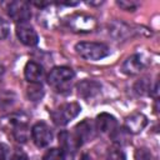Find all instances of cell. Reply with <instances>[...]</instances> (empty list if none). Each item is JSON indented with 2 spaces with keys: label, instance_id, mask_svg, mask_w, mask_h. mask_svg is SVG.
<instances>
[{
  "label": "cell",
  "instance_id": "8",
  "mask_svg": "<svg viewBox=\"0 0 160 160\" xmlns=\"http://www.w3.org/2000/svg\"><path fill=\"white\" fill-rule=\"evenodd\" d=\"M148 125V118L141 112H134L125 119L124 129L129 134H139Z\"/></svg>",
  "mask_w": 160,
  "mask_h": 160
},
{
  "label": "cell",
  "instance_id": "4",
  "mask_svg": "<svg viewBox=\"0 0 160 160\" xmlns=\"http://www.w3.org/2000/svg\"><path fill=\"white\" fill-rule=\"evenodd\" d=\"M81 111V106L78 102H65L51 111L50 116L55 125L64 126L69 124L72 119H75Z\"/></svg>",
  "mask_w": 160,
  "mask_h": 160
},
{
  "label": "cell",
  "instance_id": "26",
  "mask_svg": "<svg viewBox=\"0 0 160 160\" xmlns=\"http://www.w3.org/2000/svg\"><path fill=\"white\" fill-rule=\"evenodd\" d=\"M2 72H4V66H2L1 64H0V75H1Z\"/></svg>",
  "mask_w": 160,
  "mask_h": 160
},
{
  "label": "cell",
  "instance_id": "19",
  "mask_svg": "<svg viewBox=\"0 0 160 160\" xmlns=\"http://www.w3.org/2000/svg\"><path fill=\"white\" fill-rule=\"evenodd\" d=\"M135 90H136L138 94H141V95H142V94H150L151 86H150V84L148 82L146 79H142V80H140V81L136 82Z\"/></svg>",
  "mask_w": 160,
  "mask_h": 160
},
{
  "label": "cell",
  "instance_id": "13",
  "mask_svg": "<svg viewBox=\"0 0 160 160\" xmlns=\"http://www.w3.org/2000/svg\"><path fill=\"white\" fill-rule=\"evenodd\" d=\"M145 61L142 60V58L138 54L129 56L121 65V70L124 74L126 75H136L140 74L144 69H145Z\"/></svg>",
  "mask_w": 160,
  "mask_h": 160
},
{
  "label": "cell",
  "instance_id": "5",
  "mask_svg": "<svg viewBox=\"0 0 160 160\" xmlns=\"http://www.w3.org/2000/svg\"><path fill=\"white\" fill-rule=\"evenodd\" d=\"M30 134H31V139L34 144L38 148H45L52 140V131L50 126L44 121H39L34 124L30 130Z\"/></svg>",
  "mask_w": 160,
  "mask_h": 160
},
{
  "label": "cell",
  "instance_id": "25",
  "mask_svg": "<svg viewBox=\"0 0 160 160\" xmlns=\"http://www.w3.org/2000/svg\"><path fill=\"white\" fill-rule=\"evenodd\" d=\"M80 160H91V159H90V156H89V155L84 154V155H82V156L80 158Z\"/></svg>",
  "mask_w": 160,
  "mask_h": 160
},
{
  "label": "cell",
  "instance_id": "18",
  "mask_svg": "<svg viewBox=\"0 0 160 160\" xmlns=\"http://www.w3.org/2000/svg\"><path fill=\"white\" fill-rule=\"evenodd\" d=\"M135 160H155L151 151L146 148H140L135 152Z\"/></svg>",
  "mask_w": 160,
  "mask_h": 160
},
{
  "label": "cell",
  "instance_id": "2",
  "mask_svg": "<svg viewBox=\"0 0 160 160\" xmlns=\"http://www.w3.org/2000/svg\"><path fill=\"white\" fill-rule=\"evenodd\" d=\"M75 78V72L69 66H55L50 70L48 75V82L56 91H64L69 89L72 79Z\"/></svg>",
  "mask_w": 160,
  "mask_h": 160
},
{
  "label": "cell",
  "instance_id": "16",
  "mask_svg": "<svg viewBox=\"0 0 160 160\" xmlns=\"http://www.w3.org/2000/svg\"><path fill=\"white\" fill-rule=\"evenodd\" d=\"M65 159H66V154L60 148L49 149L42 156V160H65Z\"/></svg>",
  "mask_w": 160,
  "mask_h": 160
},
{
  "label": "cell",
  "instance_id": "3",
  "mask_svg": "<svg viewBox=\"0 0 160 160\" xmlns=\"http://www.w3.org/2000/svg\"><path fill=\"white\" fill-rule=\"evenodd\" d=\"M66 26L72 32L86 34V32H92L98 29V21L91 15L84 12H76L66 19Z\"/></svg>",
  "mask_w": 160,
  "mask_h": 160
},
{
  "label": "cell",
  "instance_id": "15",
  "mask_svg": "<svg viewBox=\"0 0 160 160\" xmlns=\"http://www.w3.org/2000/svg\"><path fill=\"white\" fill-rule=\"evenodd\" d=\"M26 95L31 101H38L44 96V89L41 84H30L26 89Z\"/></svg>",
  "mask_w": 160,
  "mask_h": 160
},
{
  "label": "cell",
  "instance_id": "17",
  "mask_svg": "<svg viewBox=\"0 0 160 160\" xmlns=\"http://www.w3.org/2000/svg\"><path fill=\"white\" fill-rule=\"evenodd\" d=\"M106 160H126V158L120 148H111L106 154Z\"/></svg>",
  "mask_w": 160,
  "mask_h": 160
},
{
  "label": "cell",
  "instance_id": "11",
  "mask_svg": "<svg viewBox=\"0 0 160 160\" xmlns=\"http://www.w3.org/2000/svg\"><path fill=\"white\" fill-rule=\"evenodd\" d=\"M45 71L44 68L35 61H28L24 68V76L30 84H41Z\"/></svg>",
  "mask_w": 160,
  "mask_h": 160
},
{
  "label": "cell",
  "instance_id": "23",
  "mask_svg": "<svg viewBox=\"0 0 160 160\" xmlns=\"http://www.w3.org/2000/svg\"><path fill=\"white\" fill-rule=\"evenodd\" d=\"M10 160H29V156L21 149H15L10 156Z\"/></svg>",
  "mask_w": 160,
  "mask_h": 160
},
{
  "label": "cell",
  "instance_id": "14",
  "mask_svg": "<svg viewBox=\"0 0 160 160\" xmlns=\"http://www.w3.org/2000/svg\"><path fill=\"white\" fill-rule=\"evenodd\" d=\"M101 85L95 80H82L78 84V94L84 99H91L100 92Z\"/></svg>",
  "mask_w": 160,
  "mask_h": 160
},
{
  "label": "cell",
  "instance_id": "9",
  "mask_svg": "<svg viewBox=\"0 0 160 160\" xmlns=\"http://www.w3.org/2000/svg\"><path fill=\"white\" fill-rule=\"evenodd\" d=\"M16 36L26 46H35L39 42V36L35 29L28 24H20L16 26Z\"/></svg>",
  "mask_w": 160,
  "mask_h": 160
},
{
  "label": "cell",
  "instance_id": "21",
  "mask_svg": "<svg viewBox=\"0 0 160 160\" xmlns=\"http://www.w3.org/2000/svg\"><path fill=\"white\" fill-rule=\"evenodd\" d=\"M9 34H10V25H9V22L5 19L0 18V40L6 39L9 36Z\"/></svg>",
  "mask_w": 160,
  "mask_h": 160
},
{
  "label": "cell",
  "instance_id": "20",
  "mask_svg": "<svg viewBox=\"0 0 160 160\" xmlns=\"http://www.w3.org/2000/svg\"><path fill=\"white\" fill-rule=\"evenodd\" d=\"M11 96H14L12 92H9V91L1 92V94H0V108L4 109V108L11 106V105H12V101H14V99H15V98L11 99Z\"/></svg>",
  "mask_w": 160,
  "mask_h": 160
},
{
  "label": "cell",
  "instance_id": "6",
  "mask_svg": "<svg viewBox=\"0 0 160 160\" xmlns=\"http://www.w3.org/2000/svg\"><path fill=\"white\" fill-rule=\"evenodd\" d=\"M8 15L11 20L18 22V25L26 24L31 18V10L25 1H12L8 6Z\"/></svg>",
  "mask_w": 160,
  "mask_h": 160
},
{
  "label": "cell",
  "instance_id": "10",
  "mask_svg": "<svg viewBox=\"0 0 160 160\" xmlns=\"http://www.w3.org/2000/svg\"><path fill=\"white\" fill-rule=\"evenodd\" d=\"M58 139H59L60 149H62L65 154H72L81 146V144L78 140V138L75 136V134L69 132L66 130L60 131L58 135Z\"/></svg>",
  "mask_w": 160,
  "mask_h": 160
},
{
  "label": "cell",
  "instance_id": "12",
  "mask_svg": "<svg viewBox=\"0 0 160 160\" xmlns=\"http://www.w3.org/2000/svg\"><path fill=\"white\" fill-rule=\"evenodd\" d=\"M95 125H96V130H99L100 132L111 135L112 131L118 128V121H116L115 116H112L111 114L101 112L96 116Z\"/></svg>",
  "mask_w": 160,
  "mask_h": 160
},
{
  "label": "cell",
  "instance_id": "1",
  "mask_svg": "<svg viewBox=\"0 0 160 160\" xmlns=\"http://www.w3.org/2000/svg\"><path fill=\"white\" fill-rule=\"evenodd\" d=\"M75 51L82 59L89 61H98L110 54V49L108 45L95 41H80L75 45Z\"/></svg>",
  "mask_w": 160,
  "mask_h": 160
},
{
  "label": "cell",
  "instance_id": "7",
  "mask_svg": "<svg viewBox=\"0 0 160 160\" xmlns=\"http://www.w3.org/2000/svg\"><path fill=\"white\" fill-rule=\"evenodd\" d=\"M74 134L80 141V144L82 145L84 142L91 141L96 136V125L90 119H84L81 122H79L75 126Z\"/></svg>",
  "mask_w": 160,
  "mask_h": 160
},
{
  "label": "cell",
  "instance_id": "22",
  "mask_svg": "<svg viewBox=\"0 0 160 160\" xmlns=\"http://www.w3.org/2000/svg\"><path fill=\"white\" fill-rule=\"evenodd\" d=\"M121 9H124L125 11H135V9L138 8V2H134V1H118L116 2Z\"/></svg>",
  "mask_w": 160,
  "mask_h": 160
},
{
  "label": "cell",
  "instance_id": "24",
  "mask_svg": "<svg viewBox=\"0 0 160 160\" xmlns=\"http://www.w3.org/2000/svg\"><path fill=\"white\" fill-rule=\"evenodd\" d=\"M8 154H9L8 146L0 142V160H8Z\"/></svg>",
  "mask_w": 160,
  "mask_h": 160
}]
</instances>
